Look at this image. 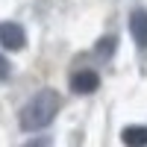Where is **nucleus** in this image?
Masks as SVG:
<instances>
[{"instance_id":"6e6552de","label":"nucleus","mask_w":147,"mask_h":147,"mask_svg":"<svg viewBox=\"0 0 147 147\" xmlns=\"http://www.w3.org/2000/svg\"><path fill=\"white\" fill-rule=\"evenodd\" d=\"M24 147H50V138H44V136H38V138H32V141H27Z\"/></svg>"},{"instance_id":"7ed1b4c3","label":"nucleus","mask_w":147,"mask_h":147,"mask_svg":"<svg viewBox=\"0 0 147 147\" xmlns=\"http://www.w3.org/2000/svg\"><path fill=\"white\" fill-rule=\"evenodd\" d=\"M97 88H100V77H97V71L82 68V71H74L71 74V91L74 94H91Z\"/></svg>"},{"instance_id":"f03ea898","label":"nucleus","mask_w":147,"mask_h":147,"mask_svg":"<svg viewBox=\"0 0 147 147\" xmlns=\"http://www.w3.org/2000/svg\"><path fill=\"white\" fill-rule=\"evenodd\" d=\"M24 44H27V32H24L21 24H15V21L0 24V47L3 50H21Z\"/></svg>"},{"instance_id":"f257e3e1","label":"nucleus","mask_w":147,"mask_h":147,"mask_svg":"<svg viewBox=\"0 0 147 147\" xmlns=\"http://www.w3.org/2000/svg\"><path fill=\"white\" fill-rule=\"evenodd\" d=\"M59 106H62L59 94L53 88H41L27 106L21 109V118H18L21 129L24 132H38L44 127H50L53 118H56V112H59Z\"/></svg>"},{"instance_id":"39448f33","label":"nucleus","mask_w":147,"mask_h":147,"mask_svg":"<svg viewBox=\"0 0 147 147\" xmlns=\"http://www.w3.org/2000/svg\"><path fill=\"white\" fill-rule=\"evenodd\" d=\"M121 141H124L127 147H147V127H124V132H121Z\"/></svg>"},{"instance_id":"20e7f679","label":"nucleus","mask_w":147,"mask_h":147,"mask_svg":"<svg viewBox=\"0 0 147 147\" xmlns=\"http://www.w3.org/2000/svg\"><path fill=\"white\" fill-rule=\"evenodd\" d=\"M129 32H132V38H136L138 44V50L147 53V9H132V15H129Z\"/></svg>"},{"instance_id":"423d86ee","label":"nucleus","mask_w":147,"mask_h":147,"mask_svg":"<svg viewBox=\"0 0 147 147\" xmlns=\"http://www.w3.org/2000/svg\"><path fill=\"white\" fill-rule=\"evenodd\" d=\"M115 47H118V38H115V35H106V38H100V41H97L94 53L100 56V59H109V56L115 53Z\"/></svg>"},{"instance_id":"0eeeda50","label":"nucleus","mask_w":147,"mask_h":147,"mask_svg":"<svg viewBox=\"0 0 147 147\" xmlns=\"http://www.w3.org/2000/svg\"><path fill=\"white\" fill-rule=\"evenodd\" d=\"M9 77H12V65H9L6 56H0V82H6Z\"/></svg>"}]
</instances>
